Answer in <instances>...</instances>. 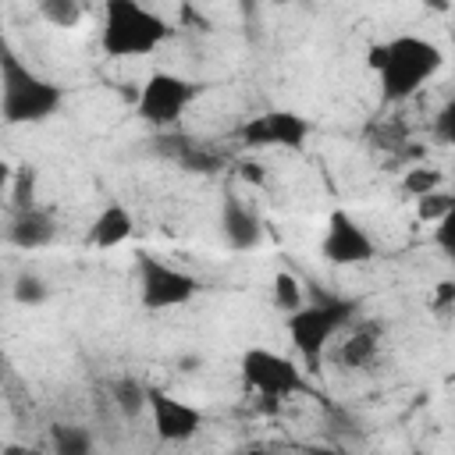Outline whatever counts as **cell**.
Returning <instances> with one entry per match:
<instances>
[{
  "label": "cell",
  "instance_id": "18",
  "mask_svg": "<svg viewBox=\"0 0 455 455\" xmlns=\"http://www.w3.org/2000/svg\"><path fill=\"white\" fill-rule=\"evenodd\" d=\"M39 18L50 21L53 28H75L85 18V7L78 0H43L39 4Z\"/></svg>",
  "mask_w": 455,
  "mask_h": 455
},
{
  "label": "cell",
  "instance_id": "5",
  "mask_svg": "<svg viewBox=\"0 0 455 455\" xmlns=\"http://www.w3.org/2000/svg\"><path fill=\"white\" fill-rule=\"evenodd\" d=\"M139 274V306L149 313H164V309H181L196 299L199 281L196 274H188L185 267H174L160 256L142 252L135 263Z\"/></svg>",
  "mask_w": 455,
  "mask_h": 455
},
{
  "label": "cell",
  "instance_id": "8",
  "mask_svg": "<svg viewBox=\"0 0 455 455\" xmlns=\"http://www.w3.org/2000/svg\"><path fill=\"white\" fill-rule=\"evenodd\" d=\"M313 121L299 110H263L252 114L238 128V142L245 149H302L309 142Z\"/></svg>",
  "mask_w": 455,
  "mask_h": 455
},
{
  "label": "cell",
  "instance_id": "15",
  "mask_svg": "<svg viewBox=\"0 0 455 455\" xmlns=\"http://www.w3.org/2000/svg\"><path fill=\"white\" fill-rule=\"evenodd\" d=\"M50 455H96L92 430L82 423H53L50 427Z\"/></svg>",
  "mask_w": 455,
  "mask_h": 455
},
{
  "label": "cell",
  "instance_id": "16",
  "mask_svg": "<svg viewBox=\"0 0 455 455\" xmlns=\"http://www.w3.org/2000/svg\"><path fill=\"white\" fill-rule=\"evenodd\" d=\"M270 295H274V306H277V309H281L284 316L306 306V295H302V284H299V277H295L291 270H277V274H274V284H270Z\"/></svg>",
  "mask_w": 455,
  "mask_h": 455
},
{
  "label": "cell",
  "instance_id": "24",
  "mask_svg": "<svg viewBox=\"0 0 455 455\" xmlns=\"http://www.w3.org/2000/svg\"><path fill=\"white\" fill-rule=\"evenodd\" d=\"M448 203H451V192L437 188V192H430V196L416 199V217H419V220H427V224H437V220L448 213Z\"/></svg>",
  "mask_w": 455,
  "mask_h": 455
},
{
  "label": "cell",
  "instance_id": "4",
  "mask_svg": "<svg viewBox=\"0 0 455 455\" xmlns=\"http://www.w3.org/2000/svg\"><path fill=\"white\" fill-rule=\"evenodd\" d=\"M355 309H359V302L355 299H341V295L306 299L302 309L284 316V331L291 338V348L316 370L320 359L327 355V348L334 345V338L341 331H348Z\"/></svg>",
  "mask_w": 455,
  "mask_h": 455
},
{
  "label": "cell",
  "instance_id": "21",
  "mask_svg": "<svg viewBox=\"0 0 455 455\" xmlns=\"http://www.w3.org/2000/svg\"><path fill=\"white\" fill-rule=\"evenodd\" d=\"M430 135H434V142H441V146H451V149H455V89H451V96L441 103V110L434 114Z\"/></svg>",
  "mask_w": 455,
  "mask_h": 455
},
{
  "label": "cell",
  "instance_id": "11",
  "mask_svg": "<svg viewBox=\"0 0 455 455\" xmlns=\"http://www.w3.org/2000/svg\"><path fill=\"white\" fill-rule=\"evenodd\" d=\"M220 235H224L228 249L249 252V249H256L263 242V220L238 196H224V206H220Z\"/></svg>",
  "mask_w": 455,
  "mask_h": 455
},
{
  "label": "cell",
  "instance_id": "20",
  "mask_svg": "<svg viewBox=\"0 0 455 455\" xmlns=\"http://www.w3.org/2000/svg\"><path fill=\"white\" fill-rule=\"evenodd\" d=\"M441 181H444V174H441L437 167H412V171H405L402 188H405L412 199H423V196L437 192V188H441Z\"/></svg>",
  "mask_w": 455,
  "mask_h": 455
},
{
  "label": "cell",
  "instance_id": "14",
  "mask_svg": "<svg viewBox=\"0 0 455 455\" xmlns=\"http://www.w3.org/2000/svg\"><path fill=\"white\" fill-rule=\"evenodd\" d=\"M377 348H380L377 327H352V331H345V338L338 341L334 363H338V366H348V370H363V366L373 363Z\"/></svg>",
  "mask_w": 455,
  "mask_h": 455
},
{
  "label": "cell",
  "instance_id": "13",
  "mask_svg": "<svg viewBox=\"0 0 455 455\" xmlns=\"http://www.w3.org/2000/svg\"><path fill=\"white\" fill-rule=\"evenodd\" d=\"M132 235H135V217H132V210H128L124 203H107V206L92 217L89 231H85V242H89L92 249H117V245H124Z\"/></svg>",
  "mask_w": 455,
  "mask_h": 455
},
{
  "label": "cell",
  "instance_id": "25",
  "mask_svg": "<svg viewBox=\"0 0 455 455\" xmlns=\"http://www.w3.org/2000/svg\"><path fill=\"white\" fill-rule=\"evenodd\" d=\"M0 455H43L39 448H28V444H18V441H11V444H4V451Z\"/></svg>",
  "mask_w": 455,
  "mask_h": 455
},
{
  "label": "cell",
  "instance_id": "19",
  "mask_svg": "<svg viewBox=\"0 0 455 455\" xmlns=\"http://www.w3.org/2000/svg\"><path fill=\"white\" fill-rule=\"evenodd\" d=\"M36 167H18L14 178H11V213L14 210H28V206H39L36 203Z\"/></svg>",
  "mask_w": 455,
  "mask_h": 455
},
{
  "label": "cell",
  "instance_id": "1",
  "mask_svg": "<svg viewBox=\"0 0 455 455\" xmlns=\"http://www.w3.org/2000/svg\"><path fill=\"white\" fill-rule=\"evenodd\" d=\"M370 64L377 71L384 103H405L427 82L437 78V71L444 68V50L427 36L402 32V36H391L387 43L373 46Z\"/></svg>",
  "mask_w": 455,
  "mask_h": 455
},
{
  "label": "cell",
  "instance_id": "9",
  "mask_svg": "<svg viewBox=\"0 0 455 455\" xmlns=\"http://www.w3.org/2000/svg\"><path fill=\"white\" fill-rule=\"evenodd\" d=\"M320 256L331 267H359L377 256V242L348 210H331L320 238Z\"/></svg>",
  "mask_w": 455,
  "mask_h": 455
},
{
  "label": "cell",
  "instance_id": "17",
  "mask_svg": "<svg viewBox=\"0 0 455 455\" xmlns=\"http://www.w3.org/2000/svg\"><path fill=\"white\" fill-rule=\"evenodd\" d=\"M114 405H117L128 419H135V416L149 405V384H139V380H132V377H121V380L114 384Z\"/></svg>",
  "mask_w": 455,
  "mask_h": 455
},
{
  "label": "cell",
  "instance_id": "6",
  "mask_svg": "<svg viewBox=\"0 0 455 455\" xmlns=\"http://www.w3.org/2000/svg\"><path fill=\"white\" fill-rule=\"evenodd\" d=\"M199 82L178 75V71H153L135 100V114L139 121H146L149 128H171L174 121H181V114L192 107V100L199 96Z\"/></svg>",
  "mask_w": 455,
  "mask_h": 455
},
{
  "label": "cell",
  "instance_id": "7",
  "mask_svg": "<svg viewBox=\"0 0 455 455\" xmlns=\"http://www.w3.org/2000/svg\"><path fill=\"white\" fill-rule=\"evenodd\" d=\"M238 373H242V384L263 398H291V395H302L306 391V377L302 370L295 366V359L274 352V348H245L242 359H238Z\"/></svg>",
  "mask_w": 455,
  "mask_h": 455
},
{
  "label": "cell",
  "instance_id": "2",
  "mask_svg": "<svg viewBox=\"0 0 455 455\" xmlns=\"http://www.w3.org/2000/svg\"><path fill=\"white\" fill-rule=\"evenodd\" d=\"M64 103V89L28 68L18 53L4 50L0 53V114L4 124L21 128V124H43L50 121Z\"/></svg>",
  "mask_w": 455,
  "mask_h": 455
},
{
  "label": "cell",
  "instance_id": "12",
  "mask_svg": "<svg viewBox=\"0 0 455 455\" xmlns=\"http://www.w3.org/2000/svg\"><path fill=\"white\" fill-rule=\"evenodd\" d=\"M57 238V220L46 206H28V210H14L7 220V242L21 252H36L46 249Z\"/></svg>",
  "mask_w": 455,
  "mask_h": 455
},
{
  "label": "cell",
  "instance_id": "3",
  "mask_svg": "<svg viewBox=\"0 0 455 455\" xmlns=\"http://www.w3.org/2000/svg\"><path fill=\"white\" fill-rule=\"evenodd\" d=\"M167 36V21L139 0H107L100 11V50L110 60L149 57Z\"/></svg>",
  "mask_w": 455,
  "mask_h": 455
},
{
  "label": "cell",
  "instance_id": "10",
  "mask_svg": "<svg viewBox=\"0 0 455 455\" xmlns=\"http://www.w3.org/2000/svg\"><path fill=\"white\" fill-rule=\"evenodd\" d=\"M146 412H149L153 434H156L160 441H167V444H185V441H192V437L203 430V423H206V416H203L199 405H192V402H185V398H178V395H171V391H164V387H149V405H146Z\"/></svg>",
  "mask_w": 455,
  "mask_h": 455
},
{
  "label": "cell",
  "instance_id": "22",
  "mask_svg": "<svg viewBox=\"0 0 455 455\" xmlns=\"http://www.w3.org/2000/svg\"><path fill=\"white\" fill-rule=\"evenodd\" d=\"M11 295H14V302H21V306H39V302L50 299V288H46L43 277H36V274H21V277L14 281V288H11Z\"/></svg>",
  "mask_w": 455,
  "mask_h": 455
},
{
  "label": "cell",
  "instance_id": "23",
  "mask_svg": "<svg viewBox=\"0 0 455 455\" xmlns=\"http://www.w3.org/2000/svg\"><path fill=\"white\" fill-rule=\"evenodd\" d=\"M448 192H451V203H448V213L434 224V245L455 263V185Z\"/></svg>",
  "mask_w": 455,
  "mask_h": 455
}]
</instances>
